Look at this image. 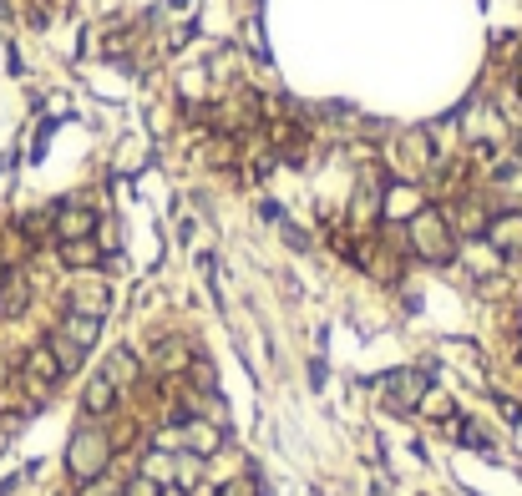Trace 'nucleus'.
<instances>
[{
  "label": "nucleus",
  "mask_w": 522,
  "mask_h": 496,
  "mask_svg": "<svg viewBox=\"0 0 522 496\" xmlns=\"http://www.w3.org/2000/svg\"><path fill=\"white\" fill-rule=\"evenodd\" d=\"M406 248L421 264H452L457 259V228L446 208H416L406 218Z\"/></svg>",
  "instance_id": "1"
},
{
  "label": "nucleus",
  "mask_w": 522,
  "mask_h": 496,
  "mask_svg": "<svg viewBox=\"0 0 522 496\" xmlns=\"http://www.w3.org/2000/svg\"><path fill=\"white\" fill-rule=\"evenodd\" d=\"M112 456H117L112 451V431L77 426V431H71V441H66V476H71V486H87V481L107 476Z\"/></svg>",
  "instance_id": "2"
},
{
  "label": "nucleus",
  "mask_w": 522,
  "mask_h": 496,
  "mask_svg": "<svg viewBox=\"0 0 522 496\" xmlns=\"http://www.w3.org/2000/svg\"><path fill=\"white\" fill-rule=\"evenodd\" d=\"M426 390H431V375L426 370H396V375H386V405L391 410H401V416H411V410L426 400Z\"/></svg>",
  "instance_id": "3"
},
{
  "label": "nucleus",
  "mask_w": 522,
  "mask_h": 496,
  "mask_svg": "<svg viewBox=\"0 0 522 496\" xmlns=\"http://www.w3.org/2000/svg\"><path fill=\"white\" fill-rule=\"evenodd\" d=\"M102 218L87 208V203H56V218H51V238L56 243H71V238H97Z\"/></svg>",
  "instance_id": "4"
},
{
  "label": "nucleus",
  "mask_w": 522,
  "mask_h": 496,
  "mask_svg": "<svg viewBox=\"0 0 522 496\" xmlns=\"http://www.w3.org/2000/svg\"><path fill=\"white\" fill-rule=\"evenodd\" d=\"M178 441H183V451H188V456L213 461V456L223 451V426H218V421L193 416V421H183V426H178Z\"/></svg>",
  "instance_id": "5"
},
{
  "label": "nucleus",
  "mask_w": 522,
  "mask_h": 496,
  "mask_svg": "<svg viewBox=\"0 0 522 496\" xmlns=\"http://www.w3.org/2000/svg\"><path fill=\"white\" fill-rule=\"evenodd\" d=\"M482 238H487V243L497 248L502 259H522V208H507V213L487 218Z\"/></svg>",
  "instance_id": "6"
},
{
  "label": "nucleus",
  "mask_w": 522,
  "mask_h": 496,
  "mask_svg": "<svg viewBox=\"0 0 522 496\" xmlns=\"http://www.w3.org/2000/svg\"><path fill=\"white\" fill-rule=\"evenodd\" d=\"M61 375H66V370H61V360L51 355L46 340H41L36 350H26V360H21V380H26V385H36V390H56Z\"/></svg>",
  "instance_id": "7"
},
{
  "label": "nucleus",
  "mask_w": 522,
  "mask_h": 496,
  "mask_svg": "<svg viewBox=\"0 0 522 496\" xmlns=\"http://www.w3.org/2000/svg\"><path fill=\"white\" fill-rule=\"evenodd\" d=\"M56 335H61V340H71L82 355H92V350H97V340H102V319H97V314H77V309H66V314H61V324H56Z\"/></svg>",
  "instance_id": "8"
},
{
  "label": "nucleus",
  "mask_w": 522,
  "mask_h": 496,
  "mask_svg": "<svg viewBox=\"0 0 522 496\" xmlns=\"http://www.w3.org/2000/svg\"><path fill=\"white\" fill-rule=\"evenodd\" d=\"M117 400H122V390H117L107 375H92V380H87V390H82V416L107 421L112 410H117Z\"/></svg>",
  "instance_id": "9"
},
{
  "label": "nucleus",
  "mask_w": 522,
  "mask_h": 496,
  "mask_svg": "<svg viewBox=\"0 0 522 496\" xmlns=\"http://www.w3.org/2000/svg\"><path fill=\"white\" fill-rule=\"evenodd\" d=\"M31 304V279L21 269H11L6 279H0V319H21Z\"/></svg>",
  "instance_id": "10"
},
{
  "label": "nucleus",
  "mask_w": 522,
  "mask_h": 496,
  "mask_svg": "<svg viewBox=\"0 0 522 496\" xmlns=\"http://www.w3.org/2000/svg\"><path fill=\"white\" fill-rule=\"evenodd\" d=\"M56 254L66 269H77V274H92L102 264V243L97 238H71V243H56Z\"/></svg>",
  "instance_id": "11"
},
{
  "label": "nucleus",
  "mask_w": 522,
  "mask_h": 496,
  "mask_svg": "<svg viewBox=\"0 0 522 496\" xmlns=\"http://www.w3.org/2000/svg\"><path fill=\"white\" fill-rule=\"evenodd\" d=\"M117 390H127V385H137L142 380V360L132 355V350H112V360H107V370H102Z\"/></svg>",
  "instance_id": "12"
},
{
  "label": "nucleus",
  "mask_w": 522,
  "mask_h": 496,
  "mask_svg": "<svg viewBox=\"0 0 522 496\" xmlns=\"http://www.w3.org/2000/svg\"><path fill=\"white\" fill-rule=\"evenodd\" d=\"M203 466L208 461H198V456H173V491H183V496H193L198 486H203Z\"/></svg>",
  "instance_id": "13"
},
{
  "label": "nucleus",
  "mask_w": 522,
  "mask_h": 496,
  "mask_svg": "<svg viewBox=\"0 0 522 496\" xmlns=\"http://www.w3.org/2000/svg\"><path fill=\"white\" fill-rule=\"evenodd\" d=\"M188 360H193V350H188L183 340H163V345H158V355H153V365H158V370H188Z\"/></svg>",
  "instance_id": "14"
},
{
  "label": "nucleus",
  "mask_w": 522,
  "mask_h": 496,
  "mask_svg": "<svg viewBox=\"0 0 522 496\" xmlns=\"http://www.w3.org/2000/svg\"><path fill=\"white\" fill-rule=\"evenodd\" d=\"M142 476H153L158 486H173V456H168V451H147Z\"/></svg>",
  "instance_id": "15"
},
{
  "label": "nucleus",
  "mask_w": 522,
  "mask_h": 496,
  "mask_svg": "<svg viewBox=\"0 0 522 496\" xmlns=\"http://www.w3.org/2000/svg\"><path fill=\"white\" fill-rule=\"evenodd\" d=\"M416 410H421V416H441V421L457 416V405H452V395H446V390H426V400Z\"/></svg>",
  "instance_id": "16"
},
{
  "label": "nucleus",
  "mask_w": 522,
  "mask_h": 496,
  "mask_svg": "<svg viewBox=\"0 0 522 496\" xmlns=\"http://www.w3.org/2000/svg\"><path fill=\"white\" fill-rule=\"evenodd\" d=\"M122 496H168V486H158L153 476H142V471H137V476L122 481Z\"/></svg>",
  "instance_id": "17"
},
{
  "label": "nucleus",
  "mask_w": 522,
  "mask_h": 496,
  "mask_svg": "<svg viewBox=\"0 0 522 496\" xmlns=\"http://www.w3.org/2000/svg\"><path fill=\"white\" fill-rule=\"evenodd\" d=\"M77 496H122V481H112V476H97V481L77 486Z\"/></svg>",
  "instance_id": "18"
},
{
  "label": "nucleus",
  "mask_w": 522,
  "mask_h": 496,
  "mask_svg": "<svg viewBox=\"0 0 522 496\" xmlns=\"http://www.w3.org/2000/svg\"><path fill=\"white\" fill-rule=\"evenodd\" d=\"M254 486H259V481H254V471H249V476H239V481H229V486H218V496H254Z\"/></svg>",
  "instance_id": "19"
},
{
  "label": "nucleus",
  "mask_w": 522,
  "mask_h": 496,
  "mask_svg": "<svg viewBox=\"0 0 522 496\" xmlns=\"http://www.w3.org/2000/svg\"><path fill=\"white\" fill-rule=\"evenodd\" d=\"M497 410H502V416H507L512 426L522 421V400H512V395H497Z\"/></svg>",
  "instance_id": "20"
},
{
  "label": "nucleus",
  "mask_w": 522,
  "mask_h": 496,
  "mask_svg": "<svg viewBox=\"0 0 522 496\" xmlns=\"http://www.w3.org/2000/svg\"><path fill=\"white\" fill-rule=\"evenodd\" d=\"M16 486H21V476H11V481H0V496H16Z\"/></svg>",
  "instance_id": "21"
},
{
  "label": "nucleus",
  "mask_w": 522,
  "mask_h": 496,
  "mask_svg": "<svg viewBox=\"0 0 522 496\" xmlns=\"http://www.w3.org/2000/svg\"><path fill=\"white\" fill-rule=\"evenodd\" d=\"M512 81H517V92H522V66H517V71H512Z\"/></svg>",
  "instance_id": "22"
},
{
  "label": "nucleus",
  "mask_w": 522,
  "mask_h": 496,
  "mask_svg": "<svg viewBox=\"0 0 522 496\" xmlns=\"http://www.w3.org/2000/svg\"><path fill=\"white\" fill-rule=\"evenodd\" d=\"M517 355H522V340H517Z\"/></svg>",
  "instance_id": "23"
}]
</instances>
